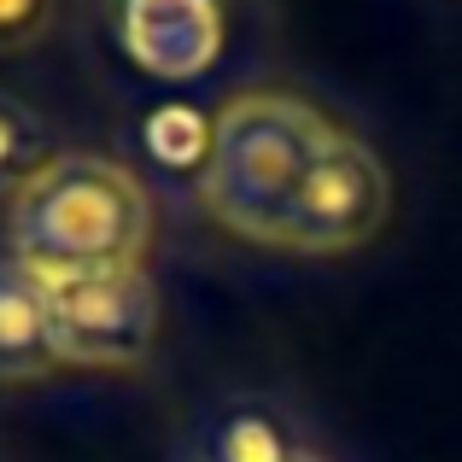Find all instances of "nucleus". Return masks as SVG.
Listing matches in <instances>:
<instances>
[{"label":"nucleus","instance_id":"f257e3e1","mask_svg":"<svg viewBox=\"0 0 462 462\" xmlns=\"http://www.w3.org/2000/svg\"><path fill=\"white\" fill-rule=\"evenodd\" d=\"M152 240V199L135 170L94 152H59L12 199V258L42 282L141 270Z\"/></svg>","mask_w":462,"mask_h":462},{"label":"nucleus","instance_id":"f03ea898","mask_svg":"<svg viewBox=\"0 0 462 462\" xmlns=\"http://www.w3.org/2000/svg\"><path fill=\"white\" fill-rule=\"evenodd\" d=\"M334 135L322 112L299 94H240L211 117V147L199 170V199L228 235L275 246L305 188L322 141Z\"/></svg>","mask_w":462,"mask_h":462},{"label":"nucleus","instance_id":"7ed1b4c3","mask_svg":"<svg viewBox=\"0 0 462 462\" xmlns=\"http://www.w3.org/2000/svg\"><path fill=\"white\" fill-rule=\"evenodd\" d=\"M386 217H393V176H386V164L357 135L334 129L322 141V152H316V164H310L305 188H299L293 211H287L275 246L316 252V258L357 252L386 228Z\"/></svg>","mask_w":462,"mask_h":462},{"label":"nucleus","instance_id":"20e7f679","mask_svg":"<svg viewBox=\"0 0 462 462\" xmlns=\"http://www.w3.org/2000/svg\"><path fill=\"white\" fill-rule=\"evenodd\" d=\"M47 328L53 357L77 369H129L152 351L158 293L147 270H106L47 282Z\"/></svg>","mask_w":462,"mask_h":462},{"label":"nucleus","instance_id":"39448f33","mask_svg":"<svg viewBox=\"0 0 462 462\" xmlns=\"http://www.w3.org/2000/svg\"><path fill=\"white\" fill-rule=\"evenodd\" d=\"M235 0H106L117 53L152 82H193L223 59Z\"/></svg>","mask_w":462,"mask_h":462},{"label":"nucleus","instance_id":"423d86ee","mask_svg":"<svg viewBox=\"0 0 462 462\" xmlns=\"http://www.w3.org/2000/svg\"><path fill=\"white\" fill-rule=\"evenodd\" d=\"M193 451L199 462H316L299 451L293 421L270 398H223L217 410H205Z\"/></svg>","mask_w":462,"mask_h":462},{"label":"nucleus","instance_id":"0eeeda50","mask_svg":"<svg viewBox=\"0 0 462 462\" xmlns=\"http://www.w3.org/2000/svg\"><path fill=\"white\" fill-rule=\"evenodd\" d=\"M53 328H47V282L18 258H0V381L53 374Z\"/></svg>","mask_w":462,"mask_h":462},{"label":"nucleus","instance_id":"6e6552de","mask_svg":"<svg viewBox=\"0 0 462 462\" xmlns=\"http://www.w3.org/2000/svg\"><path fill=\"white\" fill-rule=\"evenodd\" d=\"M53 158H59L53 152V124H47L30 100L0 88V199H6V193L18 199Z\"/></svg>","mask_w":462,"mask_h":462},{"label":"nucleus","instance_id":"1a4fd4ad","mask_svg":"<svg viewBox=\"0 0 462 462\" xmlns=\"http://www.w3.org/2000/svg\"><path fill=\"white\" fill-rule=\"evenodd\" d=\"M147 147L170 170H205L211 124H199V112H188V106H158L147 117Z\"/></svg>","mask_w":462,"mask_h":462},{"label":"nucleus","instance_id":"9d476101","mask_svg":"<svg viewBox=\"0 0 462 462\" xmlns=\"http://www.w3.org/2000/svg\"><path fill=\"white\" fill-rule=\"evenodd\" d=\"M59 18V0H0V53L35 47Z\"/></svg>","mask_w":462,"mask_h":462}]
</instances>
